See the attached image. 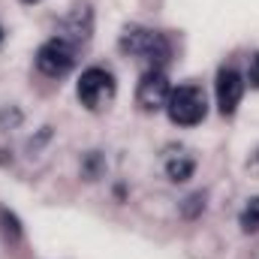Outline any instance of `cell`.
I'll use <instances>...</instances> for the list:
<instances>
[{"instance_id":"cell-5","label":"cell","mask_w":259,"mask_h":259,"mask_svg":"<svg viewBox=\"0 0 259 259\" xmlns=\"http://www.w3.org/2000/svg\"><path fill=\"white\" fill-rule=\"evenodd\" d=\"M169 94H172V88H169V81H166L163 69H148V72L142 75L139 88H136V103H139L142 109H148V112H151V109L166 106Z\"/></svg>"},{"instance_id":"cell-7","label":"cell","mask_w":259,"mask_h":259,"mask_svg":"<svg viewBox=\"0 0 259 259\" xmlns=\"http://www.w3.org/2000/svg\"><path fill=\"white\" fill-rule=\"evenodd\" d=\"M193 169H196V163H193V157H187V154H178V157L166 160V172H169L172 181H187L193 175Z\"/></svg>"},{"instance_id":"cell-4","label":"cell","mask_w":259,"mask_h":259,"mask_svg":"<svg viewBox=\"0 0 259 259\" xmlns=\"http://www.w3.org/2000/svg\"><path fill=\"white\" fill-rule=\"evenodd\" d=\"M112 97H115V78H112L109 69L91 66V69L81 72V78H78V100L88 109H103Z\"/></svg>"},{"instance_id":"cell-3","label":"cell","mask_w":259,"mask_h":259,"mask_svg":"<svg viewBox=\"0 0 259 259\" xmlns=\"http://www.w3.org/2000/svg\"><path fill=\"white\" fill-rule=\"evenodd\" d=\"M75 64V46L64 39V36H55V39H49V42H42L39 46V52H36V66H39V72H46L49 78H61L66 75L69 69Z\"/></svg>"},{"instance_id":"cell-8","label":"cell","mask_w":259,"mask_h":259,"mask_svg":"<svg viewBox=\"0 0 259 259\" xmlns=\"http://www.w3.org/2000/svg\"><path fill=\"white\" fill-rule=\"evenodd\" d=\"M241 229L244 232H259V196L244 205V211H241Z\"/></svg>"},{"instance_id":"cell-12","label":"cell","mask_w":259,"mask_h":259,"mask_svg":"<svg viewBox=\"0 0 259 259\" xmlns=\"http://www.w3.org/2000/svg\"><path fill=\"white\" fill-rule=\"evenodd\" d=\"M0 42H3V27H0Z\"/></svg>"},{"instance_id":"cell-1","label":"cell","mask_w":259,"mask_h":259,"mask_svg":"<svg viewBox=\"0 0 259 259\" xmlns=\"http://www.w3.org/2000/svg\"><path fill=\"white\" fill-rule=\"evenodd\" d=\"M166 112H169V121L178 124V127H193L205 118L208 112V103H205V94L196 88V84H181L169 94L166 100Z\"/></svg>"},{"instance_id":"cell-13","label":"cell","mask_w":259,"mask_h":259,"mask_svg":"<svg viewBox=\"0 0 259 259\" xmlns=\"http://www.w3.org/2000/svg\"><path fill=\"white\" fill-rule=\"evenodd\" d=\"M27 3H30V0H27Z\"/></svg>"},{"instance_id":"cell-9","label":"cell","mask_w":259,"mask_h":259,"mask_svg":"<svg viewBox=\"0 0 259 259\" xmlns=\"http://www.w3.org/2000/svg\"><path fill=\"white\" fill-rule=\"evenodd\" d=\"M0 223H3V235H9L12 241H18V238H21V226H18L15 214H9L6 208H0Z\"/></svg>"},{"instance_id":"cell-6","label":"cell","mask_w":259,"mask_h":259,"mask_svg":"<svg viewBox=\"0 0 259 259\" xmlns=\"http://www.w3.org/2000/svg\"><path fill=\"white\" fill-rule=\"evenodd\" d=\"M241 97H244V78L238 75V69L223 66L217 72V106H220V112L223 115H232L238 109Z\"/></svg>"},{"instance_id":"cell-2","label":"cell","mask_w":259,"mask_h":259,"mask_svg":"<svg viewBox=\"0 0 259 259\" xmlns=\"http://www.w3.org/2000/svg\"><path fill=\"white\" fill-rule=\"evenodd\" d=\"M121 46L127 52H133V55L151 61V69H160V66L169 61V52H172L163 33L142 30V27H130L127 33H124V39H121Z\"/></svg>"},{"instance_id":"cell-11","label":"cell","mask_w":259,"mask_h":259,"mask_svg":"<svg viewBox=\"0 0 259 259\" xmlns=\"http://www.w3.org/2000/svg\"><path fill=\"white\" fill-rule=\"evenodd\" d=\"M250 84H253V88H259V52L250 58Z\"/></svg>"},{"instance_id":"cell-10","label":"cell","mask_w":259,"mask_h":259,"mask_svg":"<svg viewBox=\"0 0 259 259\" xmlns=\"http://www.w3.org/2000/svg\"><path fill=\"white\" fill-rule=\"evenodd\" d=\"M187 202H190V205H187V208H184V214H187V217H193V214H196V211H199V208H205V196H202V193L190 196V199H187Z\"/></svg>"}]
</instances>
